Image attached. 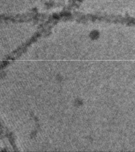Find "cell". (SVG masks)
<instances>
[]
</instances>
